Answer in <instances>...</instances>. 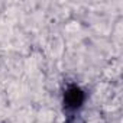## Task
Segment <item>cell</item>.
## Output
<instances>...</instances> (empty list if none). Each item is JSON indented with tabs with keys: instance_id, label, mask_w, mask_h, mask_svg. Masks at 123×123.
Here are the masks:
<instances>
[{
	"instance_id": "6da1fadb",
	"label": "cell",
	"mask_w": 123,
	"mask_h": 123,
	"mask_svg": "<svg viewBox=\"0 0 123 123\" xmlns=\"http://www.w3.org/2000/svg\"><path fill=\"white\" fill-rule=\"evenodd\" d=\"M84 100H86V94L78 86H75V84L68 86L64 91V110H65V113L70 116H74L83 107Z\"/></svg>"
}]
</instances>
